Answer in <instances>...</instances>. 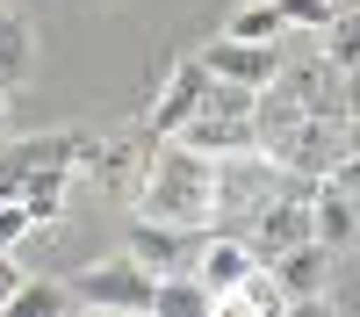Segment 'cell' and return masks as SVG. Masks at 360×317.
Instances as JSON below:
<instances>
[{
	"mask_svg": "<svg viewBox=\"0 0 360 317\" xmlns=\"http://www.w3.org/2000/svg\"><path fill=\"white\" fill-rule=\"evenodd\" d=\"M317 37H324V51H317L324 65H339V72H353V65H360V15H353V8H339L332 22L317 29Z\"/></svg>",
	"mask_w": 360,
	"mask_h": 317,
	"instance_id": "13",
	"label": "cell"
},
{
	"mask_svg": "<svg viewBox=\"0 0 360 317\" xmlns=\"http://www.w3.org/2000/svg\"><path fill=\"white\" fill-rule=\"evenodd\" d=\"M152 267L144 259H130V252H108V259H94V267H79L72 281H65V296H72V310H108V317H144L152 310Z\"/></svg>",
	"mask_w": 360,
	"mask_h": 317,
	"instance_id": "3",
	"label": "cell"
},
{
	"mask_svg": "<svg viewBox=\"0 0 360 317\" xmlns=\"http://www.w3.org/2000/svg\"><path fill=\"white\" fill-rule=\"evenodd\" d=\"M266 274H274V288H281L288 310H324V288H332V252H324L317 238H303V245H288V252L266 259Z\"/></svg>",
	"mask_w": 360,
	"mask_h": 317,
	"instance_id": "4",
	"label": "cell"
},
{
	"mask_svg": "<svg viewBox=\"0 0 360 317\" xmlns=\"http://www.w3.org/2000/svg\"><path fill=\"white\" fill-rule=\"evenodd\" d=\"M252 94H259V86L209 79V94L195 101V115H188L173 137L195 144V152H209V159H224V152H252Z\"/></svg>",
	"mask_w": 360,
	"mask_h": 317,
	"instance_id": "2",
	"label": "cell"
},
{
	"mask_svg": "<svg viewBox=\"0 0 360 317\" xmlns=\"http://www.w3.org/2000/svg\"><path fill=\"white\" fill-rule=\"evenodd\" d=\"M72 296H65V281H44V274H22V288L8 296V317H65Z\"/></svg>",
	"mask_w": 360,
	"mask_h": 317,
	"instance_id": "12",
	"label": "cell"
},
{
	"mask_svg": "<svg viewBox=\"0 0 360 317\" xmlns=\"http://www.w3.org/2000/svg\"><path fill=\"white\" fill-rule=\"evenodd\" d=\"M195 238L202 231H173V224H152V216H137V231H130V259H144L152 274H173V267H188L195 259Z\"/></svg>",
	"mask_w": 360,
	"mask_h": 317,
	"instance_id": "9",
	"label": "cell"
},
{
	"mask_svg": "<svg viewBox=\"0 0 360 317\" xmlns=\"http://www.w3.org/2000/svg\"><path fill=\"white\" fill-rule=\"evenodd\" d=\"M0 137H8V86H0Z\"/></svg>",
	"mask_w": 360,
	"mask_h": 317,
	"instance_id": "19",
	"label": "cell"
},
{
	"mask_svg": "<svg viewBox=\"0 0 360 317\" xmlns=\"http://www.w3.org/2000/svg\"><path fill=\"white\" fill-rule=\"evenodd\" d=\"M202 94H209V65H202V58H180V65L166 72V86H159V101L144 108V137H173L195 115Z\"/></svg>",
	"mask_w": 360,
	"mask_h": 317,
	"instance_id": "5",
	"label": "cell"
},
{
	"mask_svg": "<svg viewBox=\"0 0 360 317\" xmlns=\"http://www.w3.org/2000/svg\"><path fill=\"white\" fill-rule=\"evenodd\" d=\"M339 8H346V0H274V15H281V29H310V37H317V29L332 22Z\"/></svg>",
	"mask_w": 360,
	"mask_h": 317,
	"instance_id": "16",
	"label": "cell"
},
{
	"mask_svg": "<svg viewBox=\"0 0 360 317\" xmlns=\"http://www.w3.org/2000/svg\"><path fill=\"white\" fill-rule=\"evenodd\" d=\"M29 231H37V224H29V209H22L15 195H0V252H15Z\"/></svg>",
	"mask_w": 360,
	"mask_h": 317,
	"instance_id": "17",
	"label": "cell"
},
{
	"mask_svg": "<svg viewBox=\"0 0 360 317\" xmlns=\"http://www.w3.org/2000/svg\"><path fill=\"white\" fill-rule=\"evenodd\" d=\"M65 195H72V173H65V166H44V173H29V181L15 188V202L29 209L37 231H51L58 216H65Z\"/></svg>",
	"mask_w": 360,
	"mask_h": 317,
	"instance_id": "11",
	"label": "cell"
},
{
	"mask_svg": "<svg viewBox=\"0 0 360 317\" xmlns=\"http://www.w3.org/2000/svg\"><path fill=\"white\" fill-rule=\"evenodd\" d=\"M144 317H217V296H209L188 267H173V274L152 281V310Z\"/></svg>",
	"mask_w": 360,
	"mask_h": 317,
	"instance_id": "10",
	"label": "cell"
},
{
	"mask_svg": "<svg viewBox=\"0 0 360 317\" xmlns=\"http://www.w3.org/2000/svg\"><path fill=\"white\" fill-rule=\"evenodd\" d=\"M144 152H152V137L94 144V159H86V181H94V195H101V202H130L137 181H144Z\"/></svg>",
	"mask_w": 360,
	"mask_h": 317,
	"instance_id": "6",
	"label": "cell"
},
{
	"mask_svg": "<svg viewBox=\"0 0 360 317\" xmlns=\"http://www.w3.org/2000/svg\"><path fill=\"white\" fill-rule=\"evenodd\" d=\"M15 288H22V259H15V252H0V310H8Z\"/></svg>",
	"mask_w": 360,
	"mask_h": 317,
	"instance_id": "18",
	"label": "cell"
},
{
	"mask_svg": "<svg viewBox=\"0 0 360 317\" xmlns=\"http://www.w3.org/2000/svg\"><path fill=\"white\" fill-rule=\"evenodd\" d=\"M288 37V29H281ZM202 65H209V79H231V86H266L274 79V65H281V44H238V37H217L209 51H195Z\"/></svg>",
	"mask_w": 360,
	"mask_h": 317,
	"instance_id": "7",
	"label": "cell"
},
{
	"mask_svg": "<svg viewBox=\"0 0 360 317\" xmlns=\"http://www.w3.org/2000/svg\"><path fill=\"white\" fill-rule=\"evenodd\" d=\"M209 173H217L209 152H195L180 137H152L130 209L152 216V224H173V231H209Z\"/></svg>",
	"mask_w": 360,
	"mask_h": 317,
	"instance_id": "1",
	"label": "cell"
},
{
	"mask_svg": "<svg viewBox=\"0 0 360 317\" xmlns=\"http://www.w3.org/2000/svg\"><path fill=\"white\" fill-rule=\"evenodd\" d=\"M224 37H238V44H281V15H274V0H245V8L224 22Z\"/></svg>",
	"mask_w": 360,
	"mask_h": 317,
	"instance_id": "14",
	"label": "cell"
},
{
	"mask_svg": "<svg viewBox=\"0 0 360 317\" xmlns=\"http://www.w3.org/2000/svg\"><path fill=\"white\" fill-rule=\"evenodd\" d=\"M29 51H37V37H29L22 15H0V86H15L29 72Z\"/></svg>",
	"mask_w": 360,
	"mask_h": 317,
	"instance_id": "15",
	"label": "cell"
},
{
	"mask_svg": "<svg viewBox=\"0 0 360 317\" xmlns=\"http://www.w3.org/2000/svg\"><path fill=\"white\" fill-rule=\"evenodd\" d=\"M310 238L324 245V252H346L353 238H360V209H353V188H339V181H310Z\"/></svg>",
	"mask_w": 360,
	"mask_h": 317,
	"instance_id": "8",
	"label": "cell"
}]
</instances>
